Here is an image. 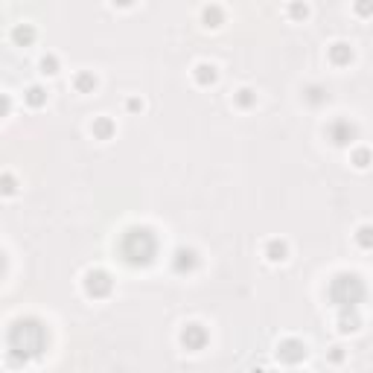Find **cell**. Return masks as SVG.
<instances>
[{"instance_id": "1", "label": "cell", "mask_w": 373, "mask_h": 373, "mask_svg": "<svg viewBox=\"0 0 373 373\" xmlns=\"http://www.w3.org/2000/svg\"><path fill=\"white\" fill-rule=\"evenodd\" d=\"M44 344H47V333H44V327H41L38 321H32V318L18 321V324L12 327V333H9V350H12L15 356H21L24 362L41 356Z\"/></svg>"}, {"instance_id": "2", "label": "cell", "mask_w": 373, "mask_h": 373, "mask_svg": "<svg viewBox=\"0 0 373 373\" xmlns=\"http://www.w3.org/2000/svg\"><path fill=\"white\" fill-rule=\"evenodd\" d=\"M155 236L146 230V227H131L128 233L123 236V254L128 262H134V265H146V262H152V257H155Z\"/></svg>"}, {"instance_id": "3", "label": "cell", "mask_w": 373, "mask_h": 373, "mask_svg": "<svg viewBox=\"0 0 373 373\" xmlns=\"http://www.w3.org/2000/svg\"><path fill=\"white\" fill-rule=\"evenodd\" d=\"M108 289H111V280H108V274L105 271H91L88 274V292L91 295H108Z\"/></svg>"}, {"instance_id": "4", "label": "cell", "mask_w": 373, "mask_h": 373, "mask_svg": "<svg viewBox=\"0 0 373 373\" xmlns=\"http://www.w3.org/2000/svg\"><path fill=\"white\" fill-rule=\"evenodd\" d=\"M306 356V347L300 341H283L280 344V359L283 362H300Z\"/></svg>"}, {"instance_id": "5", "label": "cell", "mask_w": 373, "mask_h": 373, "mask_svg": "<svg viewBox=\"0 0 373 373\" xmlns=\"http://www.w3.org/2000/svg\"><path fill=\"white\" fill-rule=\"evenodd\" d=\"M204 338H207V336H204V330H201L198 324H189L184 330V336H181V341H184L189 350H198V347L204 344Z\"/></svg>"}, {"instance_id": "6", "label": "cell", "mask_w": 373, "mask_h": 373, "mask_svg": "<svg viewBox=\"0 0 373 373\" xmlns=\"http://www.w3.org/2000/svg\"><path fill=\"white\" fill-rule=\"evenodd\" d=\"M195 265V254L192 251H178V260H175V268L184 271V268H192Z\"/></svg>"}, {"instance_id": "7", "label": "cell", "mask_w": 373, "mask_h": 373, "mask_svg": "<svg viewBox=\"0 0 373 373\" xmlns=\"http://www.w3.org/2000/svg\"><path fill=\"white\" fill-rule=\"evenodd\" d=\"M41 93H44L41 88H32V91H30V102H32V105H41V102H44V96H41Z\"/></svg>"}, {"instance_id": "8", "label": "cell", "mask_w": 373, "mask_h": 373, "mask_svg": "<svg viewBox=\"0 0 373 373\" xmlns=\"http://www.w3.org/2000/svg\"><path fill=\"white\" fill-rule=\"evenodd\" d=\"M283 254H286V248L274 242V245H271V260H283Z\"/></svg>"}, {"instance_id": "9", "label": "cell", "mask_w": 373, "mask_h": 373, "mask_svg": "<svg viewBox=\"0 0 373 373\" xmlns=\"http://www.w3.org/2000/svg\"><path fill=\"white\" fill-rule=\"evenodd\" d=\"M15 38H18V41H30L32 32H30V30H18V32H15Z\"/></svg>"}, {"instance_id": "10", "label": "cell", "mask_w": 373, "mask_h": 373, "mask_svg": "<svg viewBox=\"0 0 373 373\" xmlns=\"http://www.w3.org/2000/svg\"><path fill=\"white\" fill-rule=\"evenodd\" d=\"M3 192H15V186H12V178H3V186H0Z\"/></svg>"}, {"instance_id": "11", "label": "cell", "mask_w": 373, "mask_h": 373, "mask_svg": "<svg viewBox=\"0 0 373 373\" xmlns=\"http://www.w3.org/2000/svg\"><path fill=\"white\" fill-rule=\"evenodd\" d=\"M96 131H99V134H108V131H111V123H105V120H102V123L96 125Z\"/></svg>"}, {"instance_id": "12", "label": "cell", "mask_w": 373, "mask_h": 373, "mask_svg": "<svg viewBox=\"0 0 373 373\" xmlns=\"http://www.w3.org/2000/svg\"><path fill=\"white\" fill-rule=\"evenodd\" d=\"M9 111V99L6 96H0V114H6Z\"/></svg>"}, {"instance_id": "13", "label": "cell", "mask_w": 373, "mask_h": 373, "mask_svg": "<svg viewBox=\"0 0 373 373\" xmlns=\"http://www.w3.org/2000/svg\"><path fill=\"white\" fill-rule=\"evenodd\" d=\"M3 268H6V260H3V251H0V274H3Z\"/></svg>"}]
</instances>
